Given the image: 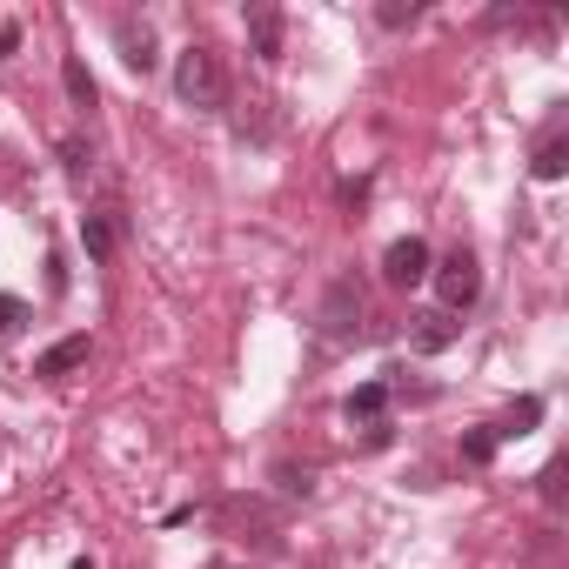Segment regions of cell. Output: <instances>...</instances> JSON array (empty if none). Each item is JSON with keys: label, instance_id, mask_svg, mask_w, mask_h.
<instances>
[{"label": "cell", "instance_id": "6da1fadb", "mask_svg": "<svg viewBox=\"0 0 569 569\" xmlns=\"http://www.w3.org/2000/svg\"><path fill=\"white\" fill-rule=\"evenodd\" d=\"M174 94H181V108H194V114H221V108H228V68H221V54H214L208 41H188V48H181V61H174Z\"/></svg>", "mask_w": 569, "mask_h": 569}, {"label": "cell", "instance_id": "7a4b0ae2", "mask_svg": "<svg viewBox=\"0 0 569 569\" xmlns=\"http://www.w3.org/2000/svg\"><path fill=\"white\" fill-rule=\"evenodd\" d=\"M429 281H436L442 309H449V316H462V309H476V296H482V261H476L469 248H449V254L429 268Z\"/></svg>", "mask_w": 569, "mask_h": 569}, {"label": "cell", "instance_id": "3957f363", "mask_svg": "<svg viewBox=\"0 0 569 569\" xmlns=\"http://www.w3.org/2000/svg\"><path fill=\"white\" fill-rule=\"evenodd\" d=\"M316 322H322V336H329V342H356V336H362V289H356V274L329 281V296H322Z\"/></svg>", "mask_w": 569, "mask_h": 569}, {"label": "cell", "instance_id": "277c9868", "mask_svg": "<svg viewBox=\"0 0 569 569\" xmlns=\"http://www.w3.org/2000/svg\"><path fill=\"white\" fill-rule=\"evenodd\" d=\"M429 268H436V254H429L422 234H402V241L382 248V281H389V289H422Z\"/></svg>", "mask_w": 569, "mask_h": 569}, {"label": "cell", "instance_id": "5b68a950", "mask_svg": "<svg viewBox=\"0 0 569 569\" xmlns=\"http://www.w3.org/2000/svg\"><path fill=\"white\" fill-rule=\"evenodd\" d=\"M114 48H121V68H128V74H154V68H161L154 28H148L141 14H121V21H114Z\"/></svg>", "mask_w": 569, "mask_h": 569}, {"label": "cell", "instance_id": "8992f818", "mask_svg": "<svg viewBox=\"0 0 569 569\" xmlns=\"http://www.w3.org/2000/svg\"><path fill=\"white\" fill-rule=\"evenodd\" d=\"M462 342V322L449 316V309H429V316H416V329H409V349L416 356H442V349H456Z\"/></svg>", "mask_w": 569, "mask_h": 569}, {"label": "cell", "instance_id": "52a82bcc", "mask_svg": "<svg viewBox=\"0 0 569 569\" xmlns=\"http://www.w3.org/2000/svg\"><path fill=\"white\" fill-rule=\"evenodd\" d=\"M281 34H289V28H281V8H268V0H261V8H248V48H254L261 68L281 61Z\"/></svg>", "mask_w": 569, "mask_h": 569}, {"label": "cell", "instance_id": "ba28073f", "mask_svg": "<svg viewBox=\"0 0 569 569\" xmlns=\"http://www.w3.org/2000/svg\"><path fill=\"white\" fill-rule=\"evenodd\" d=\"M88 356H94V342H88V336H61V342L34 362V376H41V382H61V376H74Z\"/></svg>", "mask_w": 569, "mask_h": 569}, {"label": "cell", "instance_id": "9c48e42d", "mask_svg": "<svg viewBox=\"0 0 569 569\" xmlns=\"http://www.w3.org/2000/svg\"><path fill=\"white\" fill-rule=\"evenodd\" d=\"M81 248H88V261H114V248H121V214L108 208V214H81Z\"/></svg>", "mask_w": 569, "mask_h": 569}, {"label": "cell", "instance_id": "30bf717a", "mask_svg": "<svg viewBox=\"0 0 569 569\" xmlns=\"http://www.w3.org/2000/svg\"><path fill=\"white\" fill-rule=\"evenodd\" d=\"M542 416H549V402H542V396H522V402H509L502 422H489V436H496V442H516V436H529Z\"/></svg>", "mask_w": 569, "mask_h": 569}, {"label": "cell", "instance_id": "8fae6325", "mask_svg": "<svg viewBox=\"0 0 569 569\" xmlns=\"http://www.w3.org/2000/svg\"><path fill=\"white\" fill-rule=\"evenodd\" d=\"M382 409H389V382H362V389L342 402V416H349V422H362V429H369V422H389Z\"/></svg>", "mask_w": 569, "mask_h": 569}, {"label": "cell", "instance_id": "7c38bea8", "mask_svg": "<svg viewBox=\"0 0 569 569\" xmlns=\"http://www.w3.org/2000/svg\"><path fill=\"white\" fill-rule=\"evenodd\" d=\"M61 88H68V101H74L81 114L101 101V88H94V74H88V61H81V54H68V61H61Z\"/></svg>", "mask_w": 569, "mask_h": 569}, {"label": "cell", "instance_id": "4fadbf2b", "mask_svg": "<svg viewBox=\"0 0 569 569\" xmlns=\"http://www.w3.org/2000/svg\"><path fill=\"white\" fill-rule=\"evenodd\" d=\"M529 174H536V181H562V174H569V141H562V134H549V141L536 148Z\"/></svg>", "mask_w": 569, "mask_h": 569}, {"label": "cell", "instance_id": "5bb4252c", "mask_svg": "<svg viewBox=\"0 0 569 569\" xmlns=\"http://www.w3.org/2000/svg\"><path fill=\"white\" fill-rule=\"evenodd\" d=\"M274 134V121H268V101H248V108H234V141H268Z\"/></svg>", "mask_w": 569, "mask_h": 569}, {"label": "cell", "instance_id": "9a60e30c", "mask_svg": "<svg viewBox=\"0 0 569 569\" xmlns=\"http://www.w3.org/2000/svg\"><path fill=\"white\" fill-rule=\"evenodd\" d=\"M496 449H502V442L489 436V422H476V429L462 436V462H469V469H482V462H496Z\"/></svg>", "mask_w": 569, "mask_h": 569}, {"label": "cell", "instance_id": "2e32d148", "mask_svg": "<svg viewBox=\"0 0 569 569\" xmlns=\"http://www.w3.org/2000/svg\"><path fill=\"white\" fill-rule=\"evenodd\" d=\"M274 489H281V496H302V502H309V496H316V469H296V462H274Z\"/></svg>", "mask_w": 569, "mask_h": 569}, {"label": "cell", "instance_id": "e0dca14e", "mask_svg": "<svg viewBox=\"0 0 569 569\" xmlns=\"http://www.w3.org/2000/svg\"><path fill=\"white\" fill-rule=\"evenodd\" d=\"M376 21H382L389 34H402V28H416V21H422V8H416V0H382Z\"/></svg>", "mask_w": 569, "mask_h": 569}, {"label": "cell", "instance_id": "ac0fdd59", "mask_svg": "<svg viewBox=\"0 0 569 569\" xmlns=\"http://www.w3.org/2000/svg\"><path fill=\"white\" fill-rule=\"evenodd\" d=\"M61 168H68V174H74V181H81V174H88V168H94V148H88V141H81V134H68V141H61Z\"/></svg>", "mask_w": 569, "mask_h": 569}, {"label": "cell", "instance_id": "d6986e66", "mask_svg": "<svg viewBox=\"0 0 569 569\" xmlns=\"http://www.w3.org/2000/svg\"><path fill=\"white\" fill-rule=\"evenodd\" d=\"M562 476H569V456H556V462H549V469L536 476V482H542V502H549V509L562 502Z\"/></svg>", "mask_w": 569, "mask_h": 569}, {"label": "cell", "instance_id": "ffe728a7", "mask_svg": "<svg viewBox=\"0 0 569 569\" xmlns=\"http://www.w3.org/2000/svg\"><path fill=\"white\" fill-rule=\"evenodd\" d=\"M21 322H28V302L21 296H0V336H14Z\"/></svg>", "mask_w": 569, "mask_h": 569}, {"label": "cell", "instance_id": "44dd1931", "mask_svg": "<svg viewBox=\"0 0 569 569\" xmlns=\"http://www.w3.org/2000/svg\"><path fill=\"white\" fill-rule=\"evenodd\" d=\"M342 201H349V208H362V201H369V174H356V181H342Z\"/></svg>", "mask_w": 569, "mask_h": 569}, {"label": "cell", "instance_id": "7402d4cb", "mask_svg": "<svg viewBox=\"0 0 569 569\" xmlns=\"http://www.w3.org/2000/svg\"><path fill=\"white\" fill-rule=\"evenodd\" d=\"M14 48H21V28H14V21H0V61H14Z\"/></svg>", "mask_w": 569, "mask_h": 569}, {"label": "cell", "instance_id": "603a6c76", "mask_svg": "<svg viewBox=\"0 0 569 569\" xmlns=\"http://www.w3.org/2000/svg\"><path fill=\"white\" fill-rule=\"evenodd\" d=\"M214 569H228V562H214Z\"/></svg>", "mask_w": 569, "mask_h": 569}]
</instances>
